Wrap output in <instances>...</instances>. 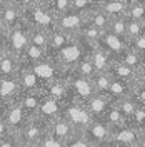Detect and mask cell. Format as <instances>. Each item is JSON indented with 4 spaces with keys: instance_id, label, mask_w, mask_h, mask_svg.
I'll return each mask as SVG.
<instances>
[{
    "instance_id": "29",
    "label": "cell",
    "mask_w": 145,
    "mask_h": 147,
    "mask_svg": "<svg viewBox=\"0 0 145 147\" xmlns=\"http://www.w3.org/2000/svg\"><path fill=\"white\" fill-rule=\"evenodd\" d=\"M138 35H145V22L125 18V38H127V42Z\"/></svg>"
},
{
    "instance_id": "16",
    "label": "cell",
    "mask_w": 145,
    "mask_h": 147,
    "mask_svg": "<svg viewBox=\"0 0 145 147\" xmlns=\"http://www.w3.org/2000/svg\"><path fill=\"white\" fill-rule=\"evenodd\" d=\"M0 15L3 18V24H5L7 30L23 24V10L20 7H17L15 3H12V2H9L3 9L0 10Z\"/></svg>"
},
{
    "instance_id": "15",
    "label": "cell",
    "mask_w": 145,
    "mask_h": 147,
    "mask_svg": "<svg viewBox=\"0 0 145 147\" xmlns=\"http://www.w3.org/2000/svg\"><path fill=\"white\" fill-rule=\"evenodd\" d=\"M45 130L50 132V134H52L57 140H60V142H65V140L75 132L73 127L68 124V120L65 119L64 115H60V117H57L55 120H52L50 124H47Z\"/></svg>"
},
{
    "instance_id": "13",
    "label": "cell",
    "mask_w": 145,
    "mask_h": 147,
    "mask_svg": "<svg viewBox=\"0 0 145 147\" xmlns=\"http://www.w3.org/2000/svg\"><path fill=\"white\" fill-rule=\"evenodd\" d=\"M83 105H85V109L90 112L92 119H102L103 114L107 112V109L112 105V100L105 94H97L95 92L89 100L83 102Z\"/></svg>"
},
{
    "instance_id": "3",
    "label": "cell",
    "mask_w": 145,
    "mask_h": 147,
    "mask_svg": "<svg viewBox=\"0 0 145 147\" xmlns=\"http://www.w3.org/2000/svg\"><path fill=\"white\" fill-rule=\"evenodd\" d=\"M62 115L68 120V124L73 127L75 132H82L92 122L90 112L85 109L83 104H79V102L65 100L64 109H62Z\"/></svg>"
},
{
    "instance_id": "22",
    "label": "cell",
    "mask_w": 145,
    "mask_h": 147,
    "mask_svg": "<svg viewBox=\"0 0 145 147\" xmlns=\"http://www.w3.org/2000/svg\"><path fill=\"white\" fill-rule=\"evenodd\" d=\"M18 59L9 50L0 55V75H17Z\"/></svg>"
},
{
    "instance_id": "35",
    "label": "cell",
    "mask_w": 145,
    "mask_h": 147,
    "mask_svg": "<svg viewBox=\"0 0 145 147\" xmlns=\"http://www.w3.org/2000/svg\"><path fill=\"white\" fill-rule=\"evenodd\" d=\"M9 129H7V124H5V120L0 117V139H3L5 136H9Z\"/></svg>"
},
{
    "instance_id": "4",
    "label": "cell",
    "mask_w": 145,
    "mask_h": 147,
    "mask_svg": "<svg viewBox=\"0 0 145 147\" xmlns=\"http://www.w3.org/2000/svg\"><path fill=\"white\" fill-rule=\"evenodd\" d=\"M110 140H113L117 146L134 147L140 142H145V129H137L122 124L118 127L110 129Z\"/></svg>"
},
{
    "instance_id": "24",
    "label": "cell",
    "mask_w": 145,
    "mask_h": 147,
    "mask_svg": "<svg viewBox=\"0 0 145 147\" xmlns=\"http://www.w3.org/2000/svg\"><path fill=\"white\" fill-rule=\"evenodd\" d=\"M28 44L42 49L45 54V49L48 45V34L38 27H30L28 28Z\"/></svg>"
},
{
    "instance_id": "9",
    "label": "cell",
    "mask_w": 145,
    "mask_h": 147,
    "mask_svg": "<svg viewBox=\"0 0 145 147\" xmlns=\"http://www.w3.org/2000/svg\"><path fill=\"white\" fill-rule=\"evenodd\" d=\"M97 45L102 47L112 59H115L127 49V40L122 38V37H117L115 34H112L109 30H103L100 34V37L97 38Z\"/></svg>"
},
{
    "instance_id": "20",
    "label": "cell",
    "mask_w": 145,
    "mask_h": 147,
    "mask_svg": "<svg viewBox=\"0 0 145 147\" xmlns=\"http://www.w3.org/2000/svg\"><path fill=\"white\" fill-rule=\"evenodd\" d=\"M112 60H118V62L128 65L130 69H134V70H137V72H138V70H145L144 54H138V52L132 50V49H125L118 57L112 59Z\"/></svg>"
},
{
    "instance_id": "44",
    "label": "cell",
    "mask_w": 145,
    "mask_h": 147,
    "mask_svg": "<svg viewBox=\"0 0 145 147\" xmlns=\"http://www.w3.org/2000/svg\"><path fill=\"white\" fill-rule=\"evenodd\" d=\"M117 147H124V146H117Z\"/></svg>"
},
{
    "instance_id": "30",
    "label": "cell",
    "mask_w": 145,
    "mask_h": 147,
    "mask_svg": "<svg viewBox=\"0 0 145 147\" xmlns=\"http://www.w3.org/2000/svg\"><path fill=\"white\" fill-rule=\"evenodd\" d=\"M73 72H77L79 75L82 77H87V79H92V75H93V67H92V62L90 59H89V54H85L82 57L80 60L77 62V65L73 67Z\"/></svg>"
},
{
    "instance_id": "27",
    "label": "cell",
    "mask_w": 145,
    "mask_h": 147,
    "mask_svg": "<svg viewBox=\"0 0 145 147\" xmlns=\"http://www.w3.org/2000/svg\"><path fill=\"white\" fill-rule=\"evenodd\" d=\"M145 2H140V0H134L127 5V10H125V18H130V20H137V22H145Z\"/></svg>"
},
{
    "instance_id": "41",
    "label": "cell",
    "mask_w": 145,
    "mask_h": 147,
    "mask_svg": "<svg viewBox=\"0 0 145 147\" xmlns=\"http://www.w3.org/2000/svg\"><path fill=\"white\" fill-rule=\"evenodd\" d=\"M10 0H0V10L3 9V7H5V5H7V3H9Z\"/></svg>"
},
{
    "instance_id": "32",
    "label": "cell",
    "mask_w": 145,
    "mask_h": 147,
    "mask_svg": "<svg viewBox=\"0 0 145 147\" xmlns=\"http://www.w3.org/2000/svg\"><path fill=\"white\" fill-rule=\"evenodd\" d=\"M64 147H92V146L82 132H73L72 136L64 142Z\"/></svg>"
},
{
    "instance_id": "23",
    "label": "cell",
    "mask_w": 145,
    "mask_h": 147,
    "mask_svg": "<svg viewBox=\"0 0 145 147\" xmlns=\"http://www.w3.org/2000/svg\"><path fill=\"white\" fill-rule=\"evenodd\" d=\"M83 22L103 32V30H107V27H109L110 18L107 17L100 9H97V10H93V12H90V13H87V15L83 17Z\"/></svg>"
},
{
    "instance_id": "6",
    "label": "cell",
    "mask_w": 145,
    "mask_h": 147,
    "mask_svg": "<svg viewBox=\"0 0 145 147\" xmlns=\"http://www.w3.org/2000/svg\"><path fill=\"white\" fill-rule=\"evenodd\" d=\"M64 104H65V100H57L54 97H48V95L44 94L32 119H37L38 122H42V124L47 125V124H50L52 120H55L57 117L62 115Z\"/></svg>"
},
{
    "instance_id": "31",
    "label": "cell",
    "mask_w": 145,
    "mask_h": 147,
    "mask_svg": "<svg viewBox=\"0 0 145 147\" xmlns=\"http://www.w3.org/2000/svg\"><path fill=\"white\" fill-rule=\"evenodd\" d=\"M109 32L115 34L117 37H122L125 38V17H118V18H112L109 22V27H107ZM127 40V38H125Z\"/></svg>"
},
{
    "instance_id": "38",
    "label": "cell",
    "mask_w": 145,
    "mask_h": 147,
    "mask_svg": "<svg viewBox=\"0 0 145 147\" xmlns=\"http://www.w3.org/2000/svg\"><path fill=\"white\" fill-rule=\"evenodd\" d=\"M7 52V45H5V38L3 37H0V55L5 54Z\"/></svg>"
},
{
    "instance_id": "34",
    "label": "cell",
    "mask_w": 145,
    "mask_h": 147,
    "mask_svg": "<svg viewBox=\"0 0 145 147\" xmlns=\"http://www.w3.org/2000/svg\"><path fill=\"white\" fill-rule=\"evenodd\" d=\"M15 144H17V136L9 134L3 139H0V147H15Z\"/></svg>"
},
{
    "instance_id": "28",
    "label": "cell",
    "mask_w": 145,
    "mask_h": 147,
    "mask_svg": "<svg viewBox=\"0 0 145 147\" xmlns=\"http://www.w3.org/2000/svg\"><path fill=\"white\" fill-rule=\"evenodd\" d=\"M102 120H103L110 129H113V127H118V125L124 124V115L120 114V110L117 109V105L112 102V105H110L109 109H107V112L103 114Z\"/></svg>"
},
{
    "instance_id": "5",
    "label": "cell",
    "mask_w": 145,
    "mask_h": 147,
    "mask_svg": "<svg viewBox=\"0 0 145 147\" xmlns=\"http://www.w3.org/2000/svg\"><path fill=\"white\" fill-rule=\"evenodd\" d=\"M2 119L5 120L7 129H9V132L12 136H18L20 130L23 129V125L30 120L28 115L25 114L23 107H22L20 100H18V97L7 104V109L3 112V117H2Z\"/></svg>"
},
{
    "instance_id": "12",
    "label": "cell",
    "mask_w": 145,
    "mask_h": 147,
    "mask_svg": "<svg viewBox=\"0 0 145 147\" xmlns=\"http://www.w3.org/2000/svg\"><path fill=\"white\" fill-rule=\"evenodd\" d=\"M47 125L45 124H42V122H38L37 119H30L23 125V129L20 130V134H18L17 137L20 140H23V142H27V144H32V146H37L38 144V140L42 137V134L45 132Z\"/></svg>"
},
{
    "instance_id": "7",
    "label": "cell",
    "mask_w": 145,
    "mask_h": 147,
    "mask_svg": "<svg viewBox=\"0 0 145 147\" xmlns=\"http://www.w3.org/2000/svg\"><path fill=\"white\" fill-rule=\"evenodd\" d=\"M28 28L30 27L23 22V24H20L17 27L7 30V35H5L7 50H9L10 54H13L17 59L23 54V50L28 45Z\"/></svg>"
},
{
    "instance_id": "11",
    "label": "cell",
    "mask_w": 145,
    "mask_h": 147,
    "mask_svg": "<svg viewBox=\"0 0 145 147\" xmlns=\"http://www.w3.org/2000/svg\"><path fill=\"white\" fill-rule=\"evenodd\" d=\"M17 80L20 87V94H28V92H38L44 94V84L38 80L32 69H18L17 70Z\"/></svg>"
},
{
    "instance_id": "43",
    "label": "cell",
    "mask_w": 145,
    "mask_h": 147,
    "mask_svg": "<svg viewBox=\"0 0 145 147\" xmlns=\"http://www.w3.org/2000/svg\"><path fill=\"white\" fill-rule=\"evenodd\" d=\"M99 2H100V3H102V2H105V0H99Z\"/></svg>"
},
{
    "instance_id": "14",
    "label": "cell",
    "mask_w": 145,
    "mask_h": 147,
    "mask_svg": "<svg viewBox=\"0 0 145 147\" xmlns=\"http://www.w3.org/2000/svg\"><path fill=\"white\" fill-rule=\"evenodd\" d=\"M20 95L17 75H0V100L9 104Z\"/></svg>"
},
{
    "instance_id": "2",
    "label": "cell",
    "mask_w": 145,
    "mask_h": 147,
    "mask_svg": "<svg viewBox=\"0 0 145 147\" xmlns=\"http://www.w3.org/2000/svg\"><path fill=\"white\" fill-rule=\"evenodd\" d=\"M23 22L28 27H38L45 30L47 34H50L55 27V13L47 7L45 3L37 2L35 5L23 9Z\"/></svg>"
},
{
    "instance_id": "39",
    "label": "cell",
    "mask_w": 145,
    "mask_h": 147,
    "mask_svg": "<svg viewBox=\"0 0 145 147\" xmlns=\"http://www.w3.org/2000/svg\"><path fill=\"white\" fill-rule=\"evenodd\" d=\"M15 147H37V146H32V144H27V142H23V140H20V139L17 137V144H15Z\"/></svg>"
},
{
    "instance_id": "10",
    "label": "cell",
    "mask_w": 145,
    "mask_h": 147,
    "mask_svg": "<svg viewBox=\"0 0 145 147\" xmlns=\"http://www.w3.org/2000/svg\"><path fill=\"white\" fill-rule=\"evenodd\" d=\"M85 139L90 142V146H95L102 140L110 139V127L102 119H92V122L82 130Z\"/></svg>"
},
{
    "instance_id": "25",
    "label": "cell",
    "mask_w": 145,
    "mask_h": 147,
    "mask_svg": "<svg viewBox=\"0 0 145 147\" xmlns=\"http://www.w3.org/2000/svg\"><path fill=\"white\" fill-rule=\"evenodd\" d=\"M100 7L99 0H70V10L80 13V15H87L93 10H97Z\"/></svg>"
},
{
    "instance_id": "26",
    "label": "cell",
    "mask_w": 145,
    "mask_h": 147,
    "mask_svg": "<svg viewBox=\"0 0 145 147\" xmlns=\"http://www.w3.org/2000/svg\"><path fill=\"white\" fill-rule=\"evenodd\" d=\"M90 80H92V84H93V89H95L97 94H107L109 85H110V82H112V75L109 74V70H105V72L93 74Z\"/></svg>"
},
{
    "instance_id": "21",
    "label": "cell",
    "mask_w": 145,
    "mask_h": 147,
    "mask_svg": "<svg viewBox=\"0 0 145 147\" xmlns=\"http://www.w3.org/2000/svg\"><path fill=\"white\" fill-rule=\"evenodd\" d=\"M44 94H38V92H28V94H20L18 95V100L22 104V107L25 110V114L28 115V119L34 117L37 107H38V102L42 99Z\"/></svg>"
},
{
    "instance_id": "18",
    "label": "cell",
    "mask_w": 145,
    "mask_h": 147,
    "mask_svg": "<svg viewBox=\"0 0 145 147\" xmlns=\"http://www.w3.org/2000/svg\"><path fill=\"white\" fill-rule=\"evenodd\" d=\"M130 2H134V0H105L100 3L99 9L112 20V18L125 17V10Z\"/></svg>"
},
{
    "instance_id": "40",
    "label": "cell",
    "mask_w": 145,
    "mask_h": 147,
    "mask_svg": "<svg viewBox=\"0 0 145 147\" xmlns=\"http://www.w3.org/2000/svg\"><path fill=\"white\" fill-rule=\"evenodd\" d=\"M7 109V104H3V102H0V117H3V112Z\"/></svg>"
},
{
    "instance_id": "42",
    "label": "cell",
    "mask_w": 145,
    "mask_h": 147,
    "mask_svg": "<svg viewBox=\"0 0 145 147\" xmlns=\"http://www.w3.org/2000/svg\"><path fill=\"white\" fill-rule=\"evenodd\" d=\"M38 2H40V3H45V5H47V3H48L50 0H38Z\"/></svg>"
},
{
    "instance_id": "8",
    "label": "cell",
    "mask_w": 145,
    "mask_h": 147,
    "mask_svg": "<svg viewBox=\"0 0 145 147\" xmlns=\"http://www.w3.org/2000/svg\"><path fill=\"white\" fill-rule=\"evenodd\" d=\"M82 25H83V15L73 12V10H67L60 15H55V27L72 38L79 37Z\"/></svg>"
},
{
    "instance_id": "19",
    "label": "cell",
    "mask_w": 145,
    "mask_h": 147,
    "mask_svg": "<svg viewBox=\"0 0 145 147\" xmlns=\"http://www.w3.org/2000/svg\"><path fill=\"white\" fill-rule=\"evenodd\" d=\"M132 92V84L125 82V80H120V79H113L112 77V82L109 85V90H107V97H109L112 102L120 100L124 97H128Z\"/></svg>"
},
{
    "instance_id": "1",
    "label": "cell",
    "mask_w": 145,
    "mask_h": 147,
    "mask_svg": "<svg viewBox=\"0 0 145 147\" xmlns=\"http://www.w3.org/2000/svg\"><path fill=\"white\" fill-rule=\"evenodd\" d=\"M92 47L95 45L87 44L82 37H75V38H70L65 45H62L55 52L52 60L55 64H58L60 67H64V69H73L83 55L90 52Z\"/></svg>"
},
{
    "instance_id": "37",
    "label": "cell",
    "mask_w": 145,
    "mask_h": 147,
    "mask_svg": "<svg viewBox=\"0 0 145 147\" xmlns=\"http://www.w3.org/2000/svg\"><path fill=\"white\" fill-rule=\"evenodd\" d=\"M5 35H7V27H5L3 18H2V15H0V37H3V38H5Z\"/></svg>"
},
{
    "instance_id": "36",
    "label": "cell",
    "mask_w": 145,
    "mask_h": 147,
    "mask_svg": "<svg viewBox=\"0 0 145 147\" xmlns=\"http://www.w3.org/2000/svg\"><path fill=\"white\" fill-rule=\"evenodd\" d=\"M92 147H117V144L113 140L107 139V140H102V142H99V144H95V146H92Z\"/></svg>"
},
{
    "instance_id": "17",
    "label": "cell",
    "mask_w": 145,
    "mask_h": 147,
    "mask_svg": "<svg viewBox=\"0 0 145 147\" xmlns=\"http://www.w3.org/2000/svg\"><path fill=\"white\" fill-rule=\"evenodd\" d=\"M89 59H90L92 67H93V72L95 74L109 70V65H110V62H112V57H110V55L99 45H95V47H92L90 49V52H89Z\"/></svg>"
},
{
    "instance_id": "33",
    "label": "cell",
    "mask_w": 145,
    "mask_h": 147,
    "mask_svg": "<svg viewBox=\"0 0 145 147\" xmlns=\"http://www.w3.org/2000/svg\"><path fill=\"white\" fill-rule=\"evenodd\" d=\"M37 147H64V142H60V140H57V139L50 134V132H44L42 134V137L38 140V144Z\"/></svg>"
}]
</instances>
